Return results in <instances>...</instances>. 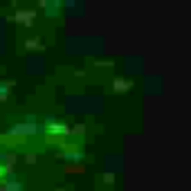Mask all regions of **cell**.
Returning <instances> with one entry per match:
<instances>
[{
  "mask_svg": "<svg viewBox=\"0 0 191 191\" xmlns=\"http://www.w3.org/2000/svg\"><path fill=\"white\" fill-rule=\"evenodd\" d=\"M5 173H7V171H5V166H0V180L5 178Z\"/></svg>",
  "mask_w": 191,
  "mask_h": 191,
  "instance_id": "7a4b0ae2",
  "label": "cell"
},
{
  "mask_svg": "<svg viewBox=\"0 0 191 191\" xmlns=\"http://www.w3.org/2000/svg\"><path fill=\"white\" fill-rule=\"evenodd\" d=\"M65 135L68 133V128L65 126H61V124H56V121H52V124H47V135Z\"/></svg>",
  "mask_w": 191,
  "mask_h": 191,
  "instance_id": "6da1fadb",
  "label": "cell"
}]
</instances>
